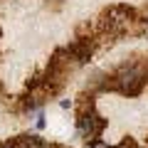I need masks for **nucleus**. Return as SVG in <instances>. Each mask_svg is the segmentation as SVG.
Masks as SVG:
<instances>
[{"mask_svg": "<svg viewBox=\"0 0 148 148\" xmlns=\"http://www.w3.org/2000/svg\"><path fill=\"white\" fill-rule=\"evenodd\" d=\"M143 82H146V77H143V72L138 67H123L119 69L114 77H111V82H106V89H116L121 91V94L126 96H136L138 91H141Z\"/></svg>", "mask_w": 148, "mask_h": 148, "instance_id": "f257e3e1", "label": "nucleus"}, {"mask_svg": "<svg viewBox=\"0 0 148 148\" xmlns=\"http://www.w3.org/2000/svg\"><path fill=\"white\" fill-rule=\"evenodd\" d=\"M104 128H106V121L101 116H96L94 111H86L79 116V136L86 138L89 143H96V138L101 136Z\"/></svg>", "mask_w": 148, "mask_h": 148, "instance_id": "f03ea898", "label": "nucleus"}, {"mask_svg": "<svg viewBox=\"0 0 148 148\" xmlns=\"http://www.w3.org/2000/svg\"><path fill=\"white\" fill-rule=\"evenodd\" d=\"M133 17V10L126 5H116V8H111L109 12L104 15V25L109 27V30H123V27L131 22Z\"/></svg>", "mask_w": 148, "mask_h": 148, "instance_id": "7ed1b4c3", "label": "nucleus"}, {"mask_svg": "<svg viewBox=\"0 0 148 148\" xmlns=\"http://www.w3.org/2000/svg\"><path fill=\"white\" fill-rule=\"evenodd\" d=\"M67 52L72 54L77 62H86V59L91 57V42L89 40H77V42H72L67 47Z\"/></svg>", "mask_w": 148, "mask_h": 148, "instance_id": "20e7f679", "label": "nucleus"}, {"mask_svg": "<svg viewBox=\"0 0 148 148\" xmlns=\"http://www.w3.org/2000/svg\"><path fill=\"white\" fill-rule=\"evenodd\" d=\"M17 148H47V143L42 141L40 136H22L20 143H15Z\"/></svg>", "mask_w": 148, "mask_h": 148, "instance_id": "39448f33", "label": "nucleus"}, {"mask_svg": "<svg viewBox=\"0 0 148 148\" xmlns=\"http://www.w3.org/2000/svg\"><path fill=\"white\" fill-rule=\"evenodd\" d=\"M116 148H138V146H136V143L131 141V138H126V141H121V143H119Z\"/></svg>", "mask_w": 148, "mask_h": 148, "instance_id": "423d86ee", "label": "nucleus"}, {"mask_svg": "<svg viewBox=\"0 0 148 148\" xmlns=\"http://www.w3.org/2000/svg\"><path fill=\"white\" fill-rule=\"evenodd\" d=\"M91 148H111V146H104V143H99V141H96V143H91ZM114 148H116V146H114Z\"/></svg>", "mask_w": 148, "mask_h": 148, "instance_id": "0eeeda50", "label": "nucleus"}, {"mask_svg": "<svg viewBox=\"0 0 148 148\" xmlns=\"http://www.w3.org/2000/svg\"><path fill=\"white\" fill-rule=\"evenodd\" d=\"M0 148H17V146H10V143H8V146H0Z\"/></svg>", "mask_w": 148, "mask_h": 148, "instance_id": "6e6552de", "label": "nucleus"}, {"mask_svg": "<svg viewBox=\"0 0 148 148\" xmlns=\"http://www.w3.org/2000/svg\"><path fill=\"white\" fill-rule=\"evenodd\" d=\"M146 30H148V17H146Z\"/></svg>", "mask_w": 148, "mask_h": 148, "instance_id": "1a4fd4ad", "label": "nucleus"}, {"mask_svg": "<svg viewBox=\"0 0 148 148\" xmlns=\"http://www.w3.org/2000/svg\"><path fill=\"white\" fill-rule=\"evenodd\" d=\"M0 35H3V30H0Z\"/></svg>", "mask_w": 148, "mask_h": 148, "instance_id": "9d476101", "label": "nucleus"}]
</instances>
